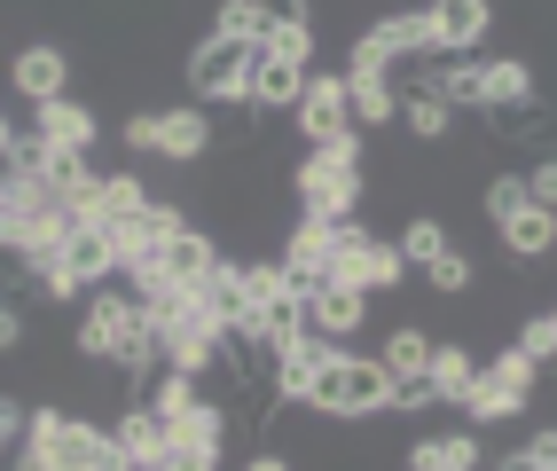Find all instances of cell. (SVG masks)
I'll return each mask as SVG.
<instances>
[{"label":"cell","instance_id":"cell-1","mask_svg":"<svg viewBox=\"0 0 557 471\" xmlns=\"http://www.w3.org/2000/svg\"><path fill=\"white\" fill-rule=\"evenodd\" d=\"M79 346L87 361H102V370L119 377H141L158 361V322H150V299L126 292V283H102V292H87V314H79Z\"/></svg>","mask_w":557,"mask_h":471},{"label":"cell","instance_id":"cell-2","mask_svg":"<svg viewBox=\"0 0 557 471\" xmlns=\"http://www.w3.org/2000/svg\"><path fill=\"white\" fill-rule=\"evenodd\" d=\"M16 471H134L119 432L71 409H32L24 441H16Z\"/></svg>","mask_w":557,"mask_h":471},{"label":"cell","instance_id":"cell-3","mask_svg":"<svg viewBox=\"0 0 557 471\" xmlns=\"http://www.w3.org/2000/svg\"><path fill=\"white\" fill-rule=\"evenodd\" d=\"M307 409L330 417V424H369V417H393V370L377 354H354V346H330L322 370H314V393Z\"/></svg>","mask_w":557,"mask_h":471},{"label":"cell","instance_id":"cell-4","mask_svg":"<svg viewBox=\"0 0 557 471\" xmlns=\"http://www.w3.org/2000/svg\"><path fill=\"white\" fill-rule=\"evenodd\" d=\"M290 197H299L307 221L346 228L361 212V141H338V150H307V165L290 173Z\"/></svg>","mask_w":557,"mask_h":471},{"label":"cell","instance_id":"cell-5","mask_svg":"<svg viewBox=\"0 0 557 471\" xmlns=\"http://www.w3.org/2000/svg\"><path fill=\"white\" fill-rule=\"evenodd\" d=\"M542 370H549V361H534L527 346L487 354V361H479V385H471L463 417H471V424H510V417H527V409L542 401Z\"/></svg>","mask_w":557,"mask_h":471},{"label":"cell","instance_id":"cell-6","mask_svg":"<svg viewBox=\"0 0 557 471\" xmlns=\"http://www.w3.org/2000/svg\"><path fill=\"white\" fill-rule=\"evenodd\" d=\"M314 71V32H275L251 48V111H290Z\"/></svg>","mask_w":557,"mask_h":471},{"label":"cell","instance_id":"cell-7","mask_svg":"<svg viewBox=\"0 0 557 471\" xmlns=\"http://www.w3.org/2000/svg\"><path fill=\"white\" fill-rule=\"evenodd\" d=\"M408 275V260H400V244L393 236H369L361 221H346L338 236H330V283H354V292H393V283Z\"/></svg>","mask_w":557,"mask_h":471},{"label":"cell","instance_id":"cell-8","mask_svg":"<svg viewBox=\"0 0 557 471\" xmlns=\"http://www.w3.org/2000/svg\"><path fill=\"white\" fill-rule=\"evenodd\" d=\"M424 55H440L424 9H400V16H377V24H369L361 40H354L346 79H354V71H385V79H400V63H424Z\"/></svg>","mask_w":557,"mask_h":471},{"label":"cell","instance_id":"cell-9","mask_svg":"<svg viewBox=\"0 0 557 471\" xmlns=\"http://www.w3.org/2000/svg\"><path fill=\"white\" fill-rule=\"evenodd\" d=\"M290 119H299L307 150H338V141H361L354 102H346V71H307V87H299V102H290Z\"/></svg>","mask_w":557,"mask_h":471},{"label":"cell","instance_id":"cell-10","mask_svg":"<svg viewBox=\"0 0 557 471\" xmlns=\"http://www.w3.org/2000/svg\"><path fill=\"white\" fill-rule=\"evenodd\" d=\"M189 102H251V48L244 40H220V32H205V40L189 48Z\"/></svg>","mask_w":557,"mask_h":471},{"label":"cell","instance_id":"cell-11","mask_svg":"<svg viewBox=\"0 0 557 471\" xmlns=\"http://www.w3.org/2000/svg\"><path fill=\"white\" fill-rule=\"evenodd\" d=\"M479 111H495V126L518 134V126H527V111H534V71L518 63V55L479 63Z\"/></svg>","mask_w":557,"mask_h":471},{"label":"cell","instance_id":"cell-12","mask_svg":"<svg viewBox=\"0 0 557 471\" xmlns=\"http://www.w3.org/2000/svg\"><path fill=\"white\" fill-rule=\"evenodd\" d=\"M9 87L40 111V102H55V95H71V55L55 48V40H32V48H16L9 55Z\"/></svg>","mask_w":557,"mask_h":471},{"label":"cell","instance_id":"cell-13","mask_svg":"<svg viewBox=\"0 0 557 471\" xmlns=\"http://www.w3.org/2000/svg\"><path fill=\"white\" fill-rule=\"evenodd\" d=\"M32 134H40L48 150H79V158H95L102 119H95V102H79V95H55V102H40V111H32Z\"/></svg>","mask_w":557,"mask_h":471},{"label":"cell","instance_id":"cell-14","mask_svg":"<svg viewBox=\"0 0 557 471\" xmlns=\"http://www.w3.org/2000/svg\"><path fill=\"white\" fill-rule=\"evenodd\" d=\"M361 322H369V292H354V283H314V292H307V331L314 338L354 346Z\"/></svg>","mask_w":557,"mask_h":471},{"label":"cell","instance_id":"cell-15","mask_svg":"<svg viewBox=\"0 0 557 471\" xmlns=\"http://www.w3.org/2000/svg\"><path fill=\"white\" fill-rule=\"evenodd\" d=\"M322 354H330V338H314V331L268 346V393H275V401H307V393H314V370H322Z\"/></svg>","mask_w":557,"mask_h":471},{"label":"cell","instance_id":"cell-16","mask_svg":"<svg viewBox=\"0 0 557 471\" xmlns=\"http://www.w3.org/2000/svg\"><path fill=\"white\" fill-rule=\"evenodd\" d=\"M424 24H432V48L471 55V48L495 32V0H432V9H424Z\"/></svg>","mask_w":557,"mask_h":471},{"label":"cell","instance_id":"cell-17","mask_svg":"<svg viewBox=\"0 0 557 471\" xmlns=\"http://www.w3.org/2000/svg\"><path fill=\"white\" fill-rule=\"evenodd\" d=\"M212 150V111L205 102H173V111H158V158L165 165H197Z\"/></svg>","mask_w":557,"mask_h":471},{"label":"cell","instance_id":"cell-18","mask_svg":"<svg viewBox=\"0 0 557 471\" xmlns=\"http://www.w3.org/2000/svg\"><path fill=\"white\" fill-rule=\"evenodd\" d=\"M330 236H338V228L307 221V212H299V228L283 236V275L299 283V292H314V283H330Z\"/></svg>","mask_w":557,"mask_h":471},{"label":"cell","instance_id":"cell-19","mask_svg":"<svg viewBox=\"0 0 557 471\" xmlns=\"http://www.w3.org/2000/svg\"><path fill=\"white\" fill-rule=\"evenodd\" d=\"M197 307H205L228 338H244V331H251V314H244V260H220V268L197 283Z\"/></svg>","mask_w":557,"mask_h":471},{"label":"cell","instance_id":"cell-20","mask_svg":"<svg viewBox=\"0 0 557 471\" xmlns=\"http://www.w3.org/2000/svg\"><path fill=\"white\" fill-rule=\"evenodd\" d=\"M110 432H119V448H126V463H134V471H150V463H158V456L173 448V424H165V417H158L150 401H134V409H126L119 424H110Z\"/></svg>","mask_w":557,"mask_h":471},{"label":"cell","instance_id":"cell-21","mask_svg":"<svg viewBox=\"0 0 557 471\" xmlns=\"http://www.w3.org/2000/svg\"><path fill=\"white\" fill-rule=\"evenodd\" d=\"M479 361H487V354H471V346H448V338L432 346V393H440V409H463V401H471V385H479Z\"/></svg>","mask_w":557,"mask_h":471},{"label":"cell","instance_id":"cell-22","mask_svg":"<svg viewBox=\"0 0 557 471\" xmlns=\"http://www.w3.org/2000/svg\"><path fill=\"white\" fill-rule=\"evenodd\" d=\"M346 102H354V126H393L400 119V79H385V71H354L346 79Z\"/></svg>","mask_w":557,"mask_h":471},{"label":"cell","instance_id":"cell-23","mask_svg":"<svg viewBox=\"0 0 557 471\" xmlns=\"http://www.w3.org/2000/svg\"><path fill=\"white\" fill-rule=\"evenodd\" d=\"M503 251H510V260H549V251H557V212L527 204L518 221H503Z\"/></svg>","mask_w":557,"mask_h":471},{"label":"cell","instance_id":"cell-24","mask_svg":"<svg viewBox=\"0 0 557 471\" xmlns=\"http://www.w3.org/2000/svg\"><path fill=\"white\" fill-rule=\"evenodd\" d=\"M432 331H417V322H400V331H385V346H377V361H385V370L393 377H424L432 370Z\"/></svg>","mask_w":557,"mask_h":471},{"label":"cell","instance_id":"cell-25","mask_svg":"<svg viewBox=\"0 0 557 471\" xmlns=\"http://www.w3.org/2000/svg\"><path fill=\"white\" fill-rule=\"evenodd\" d=\"M408 471H479V441L471 432H440V441L408 448Z\"/></svg>","mask_w":557,"mask_h":471},{"label":"cell","instance_id":"cell-26","mask_svg":"<svg viewBox=\"0 0 557 471\" xmlns=\"http://www.w3.org/2000/svg\"><path fill=\"white\" fill-rule=\"evenodd\" d=\"M134 212H150V189H141L134 173H102V197H95V221H134Z\"/></svg>","mask_w":557,"mask_h":471},{"label":"cell","instance_id":"cell-27","mask_svg":"<svg viewBox=\"0 0 557 471\" xmlns=\"http://www.w3.org/2000/svg\"><path fill=\"white\" fill-rule=\"evenodd\" d=\"M212 32H220V40H244V48H259V40H275V32H268V16H259V0H220V16H212Z\"/></svg>","mask_w":557,"mask_h":471},{"label":"cell","instance_id":"cell-28","mask_svg":"<svg viewBox=\"0 0 557 471\" xmlns=\"http://www.w3.org/2000/svg\"><path fill=\"white\" fill-rule=\"evenodd\" d=\"M393 244H400V260H408V268H432L440 251H448V228H440L432 212H417V221H408V228H400Z\"/></svg>","mask_w":557,"mask_h":471},{"label":"cell","instance_id":"cell-29","mask_svg":"<svg viewBox=\"0 0 557 471\" xmlns=\"http://www.w3.org/2000/svg\"><path fill=\"white\" fill-rule=\"evenodd\" d=\"M424 283H432L440 299H463L471 283H479V260H471V251H456V244H448V251H440V260L424 268Z\"/></svg>","mask_w":557,"mask_h":471},{"label":"cell","instance_id":"cell-30","mask_svg":"<svg viewBox=\"0 0 557 471\" xmlns=\"http://www.w3.org/2000/svg\"><path fill=\"white\" fill-rule=\"evenodd\" d=\"M141 401H150V409H158V417L173 424V417H189V409L205 401V393H197V377H181V370H165V377H150V393H141Z\"/></svg>","mask_w":557,"mask_h":471},{"label":"cell","instance_id":"cell-31","mask_svg":"<svg viewBox=\"0 0 557 471\" xmlns=\"http://www.w3.org/2000/svg\"><path fill=\"white\" fill-rule=\"evenodd\" d=\"M400 119H408V134H417V141H440V134L456 126V111H448L440 95H400Z\"/></svg>","mask_w":557,"mask_h":471},{"label":"cell","instance_id":"cell-32","mask_svg":"<svg viewBox=\"0 0 557 471\" xmlns=\"http://www.w3.org/2000/svg\"><path fill=\"white\" fill-rule=\"evenodd\" d=\"M527 204H534V197H527V173H495V181H487V221H495V228L518 221Z\"/></svg>","mask_w":557,"mask_h":471},{"label":"cell","instance_id":"cell-33","mask_svg":"<svg viewBox=\"0 0 557 471\" xmlns=\"http://www.w3.org/2000/svg\"><path fill=\"white\" fill-rule=\"evenodd\" d=\"M518 346H527L534 361H557V299H549L542 314H527V322H518Z\"/></svg>","mask_w":557,"mask_h":471},{"label":"cell","instance_id":"cell-34","mask_svg":"<svg viewBox=\"0 0 557 471\" xmlns=\"http://www.w3.org/2000/svg\"><path fill=\"white\" fill-rule=\"evenodd\" d=\"M259 16H268V32H314L307 0H259Z\"/></svg>","mask_w":557,"mask_h":471},{"label":"cell","instance_id":"cell-35","mask_svg":"<svg viewBox=\"0 0 557 471\" xmlns=\"http://www.w3.org/2000/svg\"><path fill=\"white\" fill-rule=\"evenodd\" d=\"M24 424H32V409H24V401H9V393H0V463L16 456V441H24Z\"/></svg>","mask_w":557,"mask_h":471},{"label":"cell","instance_id":"cell-36","mask_svg":"<svg viewBox=\"0 0 557 471\" xmlns=\"http://www.w3.org/2000/svg\"><path fill=\"white\" fill-rule=\"evenodd\" d=\"M527 197H534L542 212H557V158H542V165L527 173Z\"/></svg>","mask_w":557,"mask_h":471},{"label":"cell","instance_id":"cell-37","mask_svg":"<svg viewBox=\"0 0 557 471\" xmlns=\"http://www.w3.org/2000/svg\"><path fill=\"white\" fill-rule=\"evenodd\" d=\"M126 150H141V158L158 150V111H134V119H126Z\"/></svg>","mask_w":557,"mask_h":471},{"label":"cell","instance_id":"cell-38","mask_svg":"<svg viewBox=\"0 0 557 471\" xmlns=\"http://www.w3.org/2000/svg\"><path fill=\"white\" fill-rule=\"evenodd\" d=\"M16 346H24V314L0 299V354H16Z\"/></svg>","mask_w":557,"mask_h":471},{"label":"cell","instance_id":"cell-39","mask_svg":"<svg viewBox=\"0 0 557 471\" xmlns=\"http://www.w3.org/2000/svg\"><path fill=\"white\" fill-rule=\"evenodd\" d=\"M495 471H542V456L534 448H510V456H495Z\"/></svg>","mask_w":557,"mask_h":471},{"label":"cell","instance_id":"cell-40","mask_svg":"<svg viewBox=\"0 0 557 471\" xmlns=\"http://www.w3.org/2000/svg\"><path fill=\"white\" fill-rule=\"evenodd\" d=\"M244 471H299V463H290V456H275V448H268V456H251Z\"/></svg>","mask_w":557,"mask_h":471},{"label":"cell","instance_id":"cell-41","mask_svg":"<svg viewBox=\"0 0 557 471\" xmlns=\"http://www.w3.org/2000/svg\"><path fill=\"white\" fill-rule=\"evenodd\" d=\"M0 134H16V126H9V119H0Z\"/></svg>","mask_w":557,"mask_h":471},{"label":"cell","instance_id":"cell-42","mask_svg":"<svg viewBox=\"0 0 557 471\" xmlns=\"http://www.w3.org/2000/svg\"><path fill=\"white\" fill-rule=\"evenodd\" d=\"M542 471H557V463H542Z\"/></svg>","mask_w":557,"mask_h":471}]
</instances>
